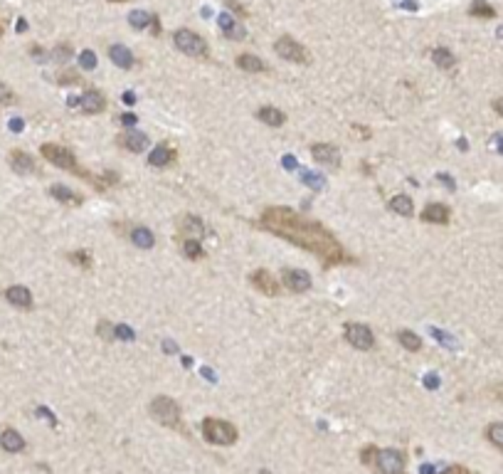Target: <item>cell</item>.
<instances>
[{"label": "cell", "mask_w": 503, "mask_h": 474, "mask_svg": "<svg viewBox=\"0 0 503 474\" xmlns=\"http://www.w3.org/2000/svg\"><path fill=\"white\" fill-rule=\"evenodd\" d=\"M259 227L296 245V248L306 250V252H313L321 260L323 267L351 262V257L346 255L343 245L338 243V237L331 230H326L321 222L311 220V217H303L301 212L292 210V207H267L259 217Z\"/></svg>", "instance_id": "6da1fadb"}, {"label": "cell", "mask_w": 503, "mask_h": 474, "mask_svg": "<svg viewBox=\"0 0 503 474\" xmlns=\"http://www.w3.org/2000/svg\"><path fill=\"white\" fill-rule=\"evenodd\" d=\"M360 462L375 474H407V454L403 449H380L365 444L360 449Z\"/></svg>", "instance_id": "7a4b0ae2"}, {"label": "cell", "mask_w": 503, "mask_h": 474, "mask_svg": "<svg viewBox=\"0 0 503 474\" xmlns=\"http://www.w3.org/2000/svg\"><path fill=\"white\" fill-rule=\"evenodd\" d=\"M40 153H42V158H47V161L52 163V166L62 168V171H67V173H74V176H79L81 181L91 183V186H94V188H99V191H104V183H101L99 178L94 176V173H89V171H86V168H81L79 163H77L74 153H72L70 148L57 146V143H42V146H40Z\"/></svg>", "instance_id": "3957f363"}, {"label": "cell", "mask_w": 503, "mask_h": 474, "mask_svg": "<svg viewBox=\"0 0 503 474\" xmlns=\"http://www.w3.org/2000/svg\"><path fill=\"white\" fill-rule=\"evenodd\" d=\"M148 410H151L153 420H158V423L166 425V428L178 430V433L185 435V425H183L181 405H178L173 398H168V395H156V398L151 400V405H148Z\"/></svg>", "instance_id": "277c9868"}, {"label": "cell", "mask_w": 503, "mask_h": 474, "mask_svg": "<svg viewBox=\"0 0 503 474\" xmlns=\"http://www.w3.org/2000/svg\"><path fill=\"white\" fill-rule=\"evenodd\" d=\"M202 437L207 440L210 444H220V447H230V444L237 442V428L227 420L220 418H205L200 425Z\"/></svg>", "instance_id": "5b68a950"}, {"label": "cell", "mask_w": 503, "mask_h": 474, "mask_svg": "<svg viewBox=\"0 0 503 474\" xmlns=\"http://www.w3.org/2000/svg\"><path fill=\"white\" fill-rule=\"evenodd\" d=\"M173 42H176L178 50L188 57H200V60H207V57H210V47H207L205 37L188 30V27H181V30L173 32Z\"/></svg>", "instance_id": "8992f818"}, {"label": "cell", "mask_w": 503, "mask_h": 474, "mask_svg": "<svg viewBox=\"0 0 503 474\" xmlns=\"http://www.w3.org/2000/svg\"><path fill=\"white\" fill-rule=\"evenodd\" d=\"M274 50H277V55L282 57V60L287 62H296V65H308V52L306 47L301 45V42H296L294 37H279L277 45H274Z\"/></svg>", "instance_id": "52a82bcc"}, {"label": "cell", "mask_w": 503, "mask_h": 474, "mask_svg": "<svg viewBox=\"0 0 503 474\" xmlns=\"http://www.w3.org/2000/svg\"><path fill=\"white\" fill-rule=\"evenodd\" d=\"M346 338L351 346H355L358 351H370L375 346V336L365 324H348L346 326Z\"/></svg>", "instance_id": "ba28073f"}, {"label": "cell", "mask_w": 503, "mask_h": 474, "mask_svg": "<svg viewBox=\"0 0 503 474\" xmlns=\"http://www.w3.org/2000/svg\"><path fill=\"white\" fill-rule=\"evenodd\" d=\"M282 282L284 287L294 294H303L311 289V277H308V272H303V269H284Z\"/></svg>", "instance_id": "9c48e42d"}, {"label": "cell", "mask_w": 503, "mask_h": 474, "mask_svg": "<svg viewBox=\"0 0 503 474\" xmlns=\"http://www.w3.org/2000/svg\"><path fill=\"white\" fill-rule=\"evenodd\" d=\"M70 104H72V106H79V109L84 111V114H101V111L106 109L104 94H101V91H96V89L86 91L84 96H77V101L72 99Z\"/></svg>", "instance_id": "30bf717a"}, {"label": "cell", "mask_w": 503, "mask_h": 474, "mask_svg": "<svg viewBox=\"0 0 503 474\" xmlns=\"http://www.w3.org/2000/svg\"><path fill=\"white\" fill-rule=\"evenodd\" d=\"M311 153H313V158H316V163H321V166H326V168L341 166V151H338L336 146H331V143H313Z\"/></svg>", "instance_id": "8fae6325"}, {"label": "cell", "mask_w": 503, "mask_h": 474, "mask_svg": "<svg viewBox=\"0 0 503 474\" xmlns=\"http://www.w3.org/2000/svg\"><path fill=\"white\" fill-rule=\"evenodd\" d=\"M249 282L254 289H259L267 297H279V282L267 272V269H257V272L249 274Z\"/></svg>", "instance_id": "7c38bea8"}, {"label": "cell", "mask_w": 503, "mask_h": 474, "mask_svg": "<svg viewBox=\"0 0 503 474\" xmlns=\"http://www.w3.org/2000/svg\"><path fill=\"white\" fill-rule=\"evenodd\" d=\"M116 143H119L121 148H126V151H131V153H141V151H146L148 148V136L146 134H141V132H124V134H119L116 136Z\"/></svg>", "instance_id": "4fadbf2b"}, {"label": "cell", "mask_w": 503, "mask_h": 474, "mask_svg": "<svg viewBox=\"0 0 503 474\" xmlns=\"http://www.w3.org/2000/svg\"><path fill=\"white\" fill-rule=\"evenodd\" d=\"M11 168L15 173H20V176H30V173H37L35 158H32L27 151H20V148L11 151Z\"/></svg>", "instance_id": "5bb4252c"}, {"label": "cell", "mask_w": 503, "mask_h": 474, "mask_svg": "<svg viewBox=\"0 0 503 474\" xmlns=\"http://www.w3.org/2000/svg\"><path fill=\"white\" fill-rule=\"evenodd\" d=\"M217 23H220V30L225 32V37H230V40H237V42H242L247 37V30L240 25V20H237L235 15H220L217 18Z\"/></svg>", "instance_id": "9a60e30c"}, {"label": "cell", "mask_w": 503, "mask_h": 474, "mask_svg": "<svg viewBox=\"0 0 503 474\" xmlns=\"http://www.w3.org/2000/svg\"><path fill=\"white\" fill-rule=\"evenodd\" d=\"M0 447L6 449V452H11V454H18V452L25 449V440H22V435L18 433V430L6 428L3 433H0Z\"/></svg>", "instance_id": "2e32d148"}, {"label": "cell", "mask_w": 503, "mask_h": 474, "mask_svg": "<svg viewBox=\"0 0 503 474\" xmlns=\"http://www.w3.org/2000/svg\"><path fill=\"white\" fill-rule=\"evenodd\" d=\"M3 297H6L8 304L18 309H32V294L27 287H8Z\"/></svg>", "instance_id": "e0dca14e"}, {"label": "cell", "mask_w": 503, "mask_h": 474, "mask_svg": "<svg viewBox=\"0 0 503 474\" xmlns=\"http://www.w3.org/2000/svg\"><path fill=\"white\" fill-rule=\"evenodd\" d=\"M178 232H181L183 237H192V240H200L202 232H205V227H202L200 217H195V215H183L181 220H178Z\"/></svg>", "instance_id": "ac0fdd59"}, {"label": "cell", "mask_w": 503, "mask_h": 474, "mask_svg": "<svg viewBox=\"0 0 503 474\" xmlns=\"http://www.w3.org/2000/svg\"><path fill=\"white\" fill-rule=\"evenodd\" d=\"M449 217H452V210L442 203H432L422 210V220L424 222H434V225H447Z\"/></svg>", "instance_id": "d6986e66"}, {"label": "cell", "mask_w": 503, "mask_h": 474, "mask_svg": "<svg viewBox=\"0 0 503 474\" xmlns=\"http://www.w3.org/2000/svg\"><path fill=\"white\" fill-rule=\"evenodd\" d=\"M109 57H111V62L114 65H119L121 70H131L133 67V55H131V50L129 47H124V45H111L109 47Z\"/></svg>", "instance_id": "ffe728a7"}, {"label": "cell", "mask_w": 503, "mask_h": 474, "mask_svg": "<svg viewBox=\"0 0 503 474\" xmlns=\"http://www.w3.org/2000/svg\"><path fill=\"white\" fill-rule=\"evenodd\" d=\"M257 119L262 124H267V127H282V124L287 122L284 111L277 109V106H262V109L257 111Z\"/></svg>", "instance_id": "44dd1931"}, {"label": "cell", "mask_w": 503, "mask_h": 474, "mask_svg": "<svg viewBox=\"0 0 503 474\" xmlns=\"http://www.w3.org/2000/svg\"><path fill=\"white\" fill-rule=\"evenodd\" d=\"M237 67L244 72H252V75H259V72H269L267 62L259 60L257 55H240L237 57Z\"/></svg>", "instance_id": "7402d4cb"}, {"label": "cell", "mask_w": 503, "mask_h": 474, "mask_svg": "<svg viewBox=\"0 0 503 474\" xmlns=\"http://www.w3.org/2000/svg\"><path fill=\"white\" fill-rule=\"evenodd\" d=\"M173 158H176V151H173L171 146H166V143H161V146H156L151 151V158H148V163L156 168H166L168 163H173Z\"/></svg>", "instance_id": "603a6c76"}, {"label": "cell", "mask_w": 503, "mask_h": 474, "mask_svg": "<svg viewBox=\"0 0 503 474\" xmlns=\"http://www.w3.org/2000/svg\"><path fill=\"white\" fill-rule=\"evenodd\" d=\"M50 196L57 198L60 203H65V205H81V200H84L79 193L70 191V188H65V186H52L50 188Z\"/></svg>", "instance_id": "cb8c5ba5"}, {"label": "cell", "mask_w": 503, "mask_h": 474, "mask_svg": "<svg viewBox=\"0 0 503 474\" xmlns=\"http://www.w3.org/2000/svg\"><path fill=\"white\" fill-rule=\"evenodd\" d=\"M469 15L478 18V20H493L496 18V8L488 6L486 0H473L471 8H469Z\"/></svg>", "instance_id": "d4e9b609"}, {"label": "cell", "mask_w": 503, "mask_h": 474, "mask_svg": "<svg viewBox=\"0 0 503 474\" xmlns=\"http://www.w3.org/2000/svg\"><path fill=\"white\" fill-rule=\"evenodd\" d=\"M131 243L136 245V248H141V250H151L153 248V232L148 230V227H133L131 230Z\"/></svg>", "instance_id": "484cf974"}, {"label": "cell", "mask_w": 503, "mask_h": 474, "mask_svg": "<svg viewBox=\"0 0 503 474\" xmlns=\"http://www.w3.org/2000/svg\"><path fill=\"white\" fill-rule=\"evenodd\" d=\"M183 255H185L188 260H202L205 257V250H202L200 240H192V237H183Z\"/></svg>", "instance_id": "4316f807"}, {"label": "cell", "mask_w": 503, "mask_h": 474, "mask_svg": "<svg viewBox=\"0 0 503 474\" xmlns=\"http://www.w3.org/2000/svg\"><path fill=\"white\" fill-rule=\"evenodd\" d=\"M483 435H486V440L493 444V447L498 449V452H503V423H491V425H486Z\"/></svg>", "instance_id": "83f0119b"}, {"label": "cell", "mask_w": 503, "mask_h": 474, "mask_svg": "<svg viewBox=\"0 0 503 474\" xmlns=\"http://www.w3.org/2000/svg\"><path fill=\"white\" fill-rule=\"evenodd\" d=\"M432 60L439 70H452V67L457 65V60H454V55L447 50V47H437V50L432 52Z\"/></svg>", "instance_id": "f1b7e54d"}, {"label": "cell", "mask_w": 503, "mask_h": 474, "mask_svg": "<svg viewBox=\"0 0 503 474\" xmlns=\"http://www.w3.org/2000/svg\"><path fill=\"white\" fill-rule=\"evenodd\" d=\"M390 210L398 212V215H412V200H410L407 196H395L393 200H390Z\"/></svg>", "instance_id": "f546056e"}, {"label": "cell", "mask_w": 503, "mask_h": 474, "mask_svg": "<svg viewBox=\"0 0 503 474\" xmlns=\"http://www.w3.org/2000/svg\"><path fill=\"white\" fill-rule=\"evenodd\" d=\"M398 341L403 343L407 351H419V348H422V338H419L414 331H407V328L398 333Z\"/></svg>", "instance_id": "4dcf8cb0"}, {"label": "cell", "mask_w": 503, "mask_h": 474, "mask_svg": "<svg viewBox=\"0 0 503 474\" xmlns=\"http://www.w3.org/2000/svg\"><path fill=\"white\" fill-rule=\"evenodd\" d=\"M129 23H131V27H136V30H143V27H151L153 15L146 11H133L131 15H129Z\"/></svg>", "instance_id": "1f68e13d"}, {"label": "cell", "mask_w": 503, "mask_h": 474, "mask_svg": "<svg viewBox=\"0 0 503 474\" xmlns=\"http://www.w3.org/2000/svg\"><path fill=\"white\" fill-rule=\"evenodd\" d=\"M15 101H18L15 91H13L11 87L6 84V82H0V104L11 106V104H15Z\"/></svg>", "instance_id": "d6a6232c"}, {"label": "cell", "mask_w": 503, "mask_h": 474, "mask_svg": "<svg viewBox=\"0 0 503 474\" xmlns=\"http://www.w3.org/2000/svg\"><path fill=\"white\" fill-rule=\"evenodd\" d=\"M70 262L79 264V267H84V269L91 267V260H89V255H86L84 250H77V252H72L70 255Z\"/></svg>", "instance_id": "836d02e7"}, {"label": "cell", "mask_w": 503, "mask_h": 474, "mask_svg": "<svg viewBox=\"0 0 503 474\" xmlns=\"http://www.w3.org/2000/svg\"><path fill=\"white\" fill-rule=\"evenodd\" d=\"M79 65L84 67V70H94V67H96V55L91 50H84L79 55Z\"/></svg>", "instance_id": "e575fe53"}, {"label": "cell", "mask_w": 503, "mask_h": 474, "mask_svg": "<svg viewBox=\"0 0 503 474\" xmlns=\"http://www.w3.org/2000/svg\"><path fill=\"white\" fill-rule=\"evenodd\" d=\"M81 77L74 75V72H65V75H60V84H81Z\"/></svg>", "instance_id": "d590c367"}, {"label": "cell", "mask_w": 503, "mask_h": 474, "mask_svg": "<svg viewBox=\"0 0 503 474\" xmlns=\"http://www.w3.org/2000/svg\"><path fill=\"white\" fill-rule=\"evenodd\" d=\"M303 183L313 188H323V178L318 176V173H303Z\"/></svg>", "instance_id": "8d00e7d4"}, {"label": "cell", "mask_w": 503, "mask_h": 474, "mask_svg": "<svg viewBox=\"0 0 503 474\" xmlns=\"http://www.w3.org/2000/svg\"><path fill=\"white\" fill-rule=\"evenodd\" d=\"M225 6L230 8L232 13H237V15H240V18H247V15H249V13H247V8H244V6H240L237 0H225Z\"/></svg>", "instance_id": "74e56055"}, {"label": "cell", "mask_w": 503, "mask_h": 474, "mask_svg": "<svg viewBox=\"0 0 503 474\" xmlns=\"http://www.w3.org/2000/svg\"><path fill=\"white\" fill-rule=\"evenodd\" d=\"M52 55H55V60H57V62H67V60H70V57H72V50H70V47H67V45H60L55 52H52Z\"/></svg>", "instance_id": "f35d334b"}, {"label": "cell", "mask_w": 503, "mask_h": 474, "mask_svg": "<svg viewBox=\"0 0 503 474\" xmlns=\"http://www.w3.org/2000/svg\"><path fill=\"white\" fill-rule=\"evenodd\" d=\"M442 474H476V472L469 469V467H464V464H452V467H447Z\"/></svg>", "instance_id": "ab89813d"}, {"label": "cell", "mask_w": 503, "mask_h": 474, "mask_svg": "<svg viewBox=\"0 0 503 474\" xmlns=\"http://www.w3.org/2000/svg\"><path fill=\"white\" fill-rule=\"evenodd\" d=\"M114 333H116L119 338H124V341H131V338H133V331H131L129 326H116Z\"/></svg>", "instance_id": "60d3db41"}, {"label": "cell", "mask_w": 503, "mask_h": 474, "mask_svg": "<svg viewBox=\"0 0 503 474\" xmlns=\"http://www.w3.org/2000/svg\"><path fill=\"white\" fill-rule=\"evenodd\" d=\"M114 328H116V326H111L109 321H101V324H99V333H101V336H104V338H111V336H114Z\"/></svg>", "instance_id": "b9f144b4"}, {"label": "cell", "mask_w": 503, "mask_h": 474, "mask_svg": "<svg viewBox=\"0 0 503 474\" xmlns=\"http://www.w3.org/2000/svg\"><path fill=\"white\" fill-rule=\"evenodd\" d=\"M136 119H138L136 114H124V116L119 119V122L124 124V127H133V124H136Z\"/></svg>", "instance_id": "7bdbcfd3"}, {"label": "cell", "mask_w": 503, "mask_h": 474, "mask_svg": "<svg viewBox=\"0 0 503 474\" xmlns=\"http://www.w3.org/2000/svg\"><path fill=\"white\" fill-rule=\"evenodd\" d=\"M491 393H493V398H496V400H503V383H498L496 388L491 390Z\"/></svg>", "instance_id": "ee69618b"}, {"label": "cell", "mask_w": 503, "mask_h": 474, "mask_svg": "<svg viewBox=\"0 0 503 474\" xmlns=\"http://www.w3.org/2000/svg\"><path fill=\"white\" fill-rule=\"evenodd\" d=\"M493 109H496V111H498V116H501V119H503V96H501V99L493 101Z\"/></svg>", "instance_id": "f6af8a7d"}, {"label": "cell", "mask_w": 503, "mask_h": 474, "mask_svg": "<svg viewBox=\"0 0 503 474\" xmlns=\"http://www.w3.org/2000/svg\"><path fill=\"white\" fill-rule=\"evenodd\" d=\"M284 166H287V168H296V161H294V156H284Z\"/></svg>", "instance_id": "bcb514c9"}, {"label": "cell", "mask_w": 503, "mask_h": 474, "mask_svg": "<svg viewBox=\"0 0 503 474\" xmlns=\"http://www.w3.org/2000/svg\"><path fill=\"white\" fill-rule=\"evenodd\" d=\"M124 101H126V104H133V101H136V96H133L131 91H126V94H124Z\"/></svg>", "instance_id": "7dc6e473"}, {"label": "cell", "mask_w": 503, "mask_h": 474, "mask_svg": "<svg viewBox=\"0 0 503 474\" xmlns=\"http://www.w3.org/2000/svg\"><path fill=\"white\" fill-rule=\"evenodd\" d=\"M439 181H442V183H444V186L454 188V183H452V178H449V176H439Z\"/></svg>", "instance_id": "c3c4849f"}, {"label": "cell", "mask_w": 503, "mask_h": 474, "mask_svg": "<svg viewBox=\"0 0 503 474\" xmlns=\"http://www.w3.org/2000/svg\"><path fill=\"white\" fill-rule=\"evenodd\" d=\"M498 139H501V143H498V148H501V151H503V134H501V136H498Z\"/></svg>", "instance_id": "681fc988"}, {"label": "cell", "mask_w": 503, "mask_h": 474, "mask_svg": "<svg viewBox=\"0 0 503 474\" xmlns=\"http://www.w3.org/2000/svg\"><path fill=\"white\" fill-rule=\"evenodd\" d=\"M111 3H129V0H111Z\"/></svg>", "instance_id": "f907efd6"}, {"label": "cell", "mask_w": 503, "mask_h": 474, "mask_svg": "<svg viewBox=\"0 0 503 474\" xmlns=\"http://www.w3.org/2000/svg\"><path fill=\"white\" fill-rule=\"evenodd\" d=\"M0 35H3V27H0Z\"/></svg>", "instance_id": "816d5d0a"}]
</instances>
